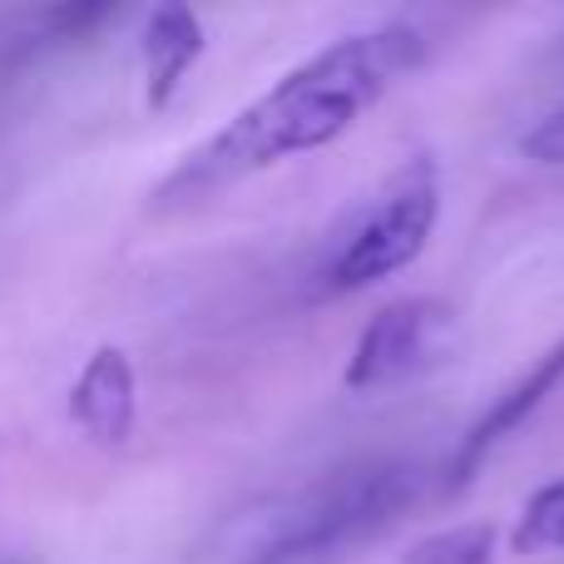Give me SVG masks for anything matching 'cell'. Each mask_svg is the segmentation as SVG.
<instances>
[{"mask_svg":"<svg viewBox=\"0 0 564 564\" xmlns=\"http://www.w3.org/2000/svg\"><path fill=\"white\" fill-rule=\"evenodd\" d=\"M510 550L516 555H555V550H564V476L540 486L520 506L516 530H510Z\"/></svg>","mask_w":564,"mask_h":564,"instance_id":"ba28073f","label":"cell"},{"mask_svg":"<svg viewBox=\"0 0 564 564\" xmlns=\"http://www.w3.org/2000/svg\"><path fill=\"white\" fill-rule=\"evenodd\" d=\"M460 347H466V327H460V312L451 302H441V297L387 302L357 332V347L347 357L341 387L361 391V397L411 387V381L451 367L460 357Z\"/></svg>","mask_w":564,"mask_h":564,"instance_id":"277c9868","label":"cell"},{"mask_svg":"<svg viewBox=\"0 0 564 564\" xmlns=\"http://www.w3.org/2000/svg\"><path fill=\"white\" fill-rule=\"evenodd\" d=\"M520 154H525L530 164L564 169V99L555 109H545V115H540L535 124L520 134Z\"/></svg>","mask_w":564,"mask_h":564,"instance_id":"30bf717a","label":"cell"},{"mask_svg":"<svg viewBox=\"0 0 564 564\" xmlns=\"http://www.w3.org/2000/svg\"><path fill=\"white\" fill-rule=\"evenodd\" d=\"M421 65H426V40L406 20L351 30L312 59L292 65L273 89L238 109L194 154H184V164L159 184L154 198L164 208H184L253 174H268L288 159L317 154L337 144L367 109H377Z\"/></svg>","mask_w":564,"mask_h":564,"instance_id":"6da1fadb","label":"cell"},{"mask_svg":"<svg viewBox=\"0 0 564 564\" xmlns=\"http://www.w3.org/2000/svg\"><path fill=\"white\" fill-rule=\"evenodd\" d=\"M560 387H564V337L540 361H530V367L466 426V436L456 441V451H451V460H446V486L466 490L470 480L486 470V460L496 456V451L506 446V441L516 436V431L525 426V421L535 416Z\"/></svg>","mask_w":564,"mask_h":564,"instance_id":"5b68a950","label":"cell"},{"mask_svg":"<svg viewBox=\"0 0 564 564\" xmlns=\"http://www.w3.org/2000/svg\"><path fill=\"white\" fill-rule=\"evenodd\" d=\"M441 218V169L421 149L406 154L332 234L317 273H312V297H351L377 282L397 278L426 253Z\"/></svg>","mask_w":564,"mask_h":564,"instance_id":"3957f363","label":"cell"},{"mask_svg":"<svg viewBox=\"0 0 564 564\" xmlns=\"http://www.w3.org/2000/svg\"><path fill=\"white\" fill-rule=\"evenodd\" d=\"M426 470L401 456H367L317 476L288 496L263 520L243 550V564H317L341 550L361 545L367 535L387 530L401 510L416 506Z\"/></svg>","mask_w":564,"mask_h":564,"instance_id":"7a4b0ae2","label":"cell"},{"mask_svg":"<svg viewBox=\"0 0 564 564\" xmlns=\"http://www.w3.org/2000/svg\"><path fill=\"white\" fill-rule=\"evenodd\" d=\"M204 55V25L188 6H159L144 25V79H149V105L164 109L178 95L184 75Z\"/></svg>","mask_w":564,"mask_h":564,"instance_id":"52a82bcc","label":"cell"},{"mask_svg":"<svg viewBox=\"0 0 564 564\" xmlns=\"http://www.w3.org/2000/svg\"><path fill=\"white\" fill-rule=\"evenodd\" d=\"M496 545H500L496 525L490 520H470V525L421 535L401 564H496Z\"/></svg>","mask_w":564,"mask_h":564,"instance_id":"9c48e42d","label":"cell"},{"mask_svg":"<svg viewBox=\"0 0 564 564\" xmlns=\"http://www.w3.org/2000/svg\"><path fill=\"white\" fill-rule=\"evenodd\" d=\"M69 416L99 446H119L134 431V367L119 347H99L69 387Z\"/></svg>","mask_w":564,"mask_h":564,"instance_id":"8992f818","label":"cell"}]
</instances>
